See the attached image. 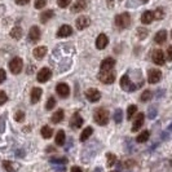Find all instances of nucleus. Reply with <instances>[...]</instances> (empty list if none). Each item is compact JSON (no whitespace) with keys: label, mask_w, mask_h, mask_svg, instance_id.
Returning <instances> with one entry per match:
<instances>
[{"label":"nucleus","mask_w":172,"mask_h":172,"mask_svg":"<svg viewBox=\"0 0 172 172\" xmlns=\"http://www.w3.org/2000/svg\"><path fill=\"white\" fill-rule=\"evenodd\" d=\"M137 35L140 39H145L146 35H148V30L144 27H140V28H137Z\"/></svg>","instance_id":"37"},{"label":"nucleus","mask_w":172,"mask_h":172,"mask_svg":"<svg viewBox=\"0 0 172 172\" xmlns=\"http://www.w3.org/2000/svg\"><path fill=\"white\" fill-rule=\"evenodd\" d=\"M144 120H145L144 113H138L133 120V124H132V132H137L138 130H141L142 124H144Z\"/></svg>","instance_id":"10"},{"label":"nucleus","mask_w":172,"mask_h":172,"mask_svg":"<svg viewBox=\"0 0 172 172\" xmlns=\"http://www.w3.org/2000/svg\"><path fill=\"white\" fill-rule=\"evenodd\" d=\"M92 133H93V128L92 127L84 128L83 132H82V135H80V141H85V140H88L89 136H91Z\"/></svg>","instance_id":"27"},{"label":"nucleus","mask_w":172,"mask_h":172,"mask_svg":"<svg viewBox=\"0 0 172 172\" xmlns=\"http://www.w3.org/2000/svg\"><path fill=\"white\" fill-rule=\"evenodd\" d=\"M89 25H91V20L87 16H80L79 18H77V21H75V26H77L78 30H84Z\"/></svg>","instance_id":"14"},{"label":"nucleus","mask_w":172,"mask_h":172,"mask_svg":"<svg viewBox=\"0 0 172 172\" xmlns=\"http://www.w3.org/2000/svg\"><path fill=\"white\" fill-rule=\"evenodd\" d=\"M42 95H43L42 88H39V87L33 88V89H31V95H30L31 102H33V103L39 102V101H40V98H42Z\"/></svg>","instance_id":"17"},{"label":"nucleus","mask_w":172,"mask_h":172,"mask_svg":"<svg viewBox=\"0 0 172 172\" xmlns=\"http://www.w3.org/2000/svg\"><path fill=\"white\" fill-rule=\"evenodd\" d=\"M36 78H38V82H40V83H45V82H48L52 78L51 69H48V67H43V69L38 73Z\"/></svg>","instance_id":"8"},{"label":"nucleus","mask_w":172,"mask_h":172,"mask_svg":"<svg viewBox=\"0 0 172 172\" xmlns=\"http://www.w3.org/2000/svg\"><path fill=\"white\" fill-rule=\"evenodd\" d=\"M83 118H82V115L79 113H74L73 117H71V120H70V126L75 128V130H79V128L83 126Z\"/></svg>","instance_id":"11"},{"label":"nucleus","mask_w":172,"mask_h":172,"mask_svg":"<svg viewBox=\"0 0 172 172\" xmlns=\"http://www.w3.org/2000/svg\"><path fill=\"white\" fill-rule=\"evenodd\" d=\"M109 44V39L105 34H100L97 39H96V48L97 49H103L106 48V45Z\"/></svg>","instance_id":"16"},{"label":"nucleus","mask_w":172,"mask_h":172,"mask_svg":"<svg viewBox=\"0 0 172 172\" xmlns=\"http://www.w3.org/2000/svg\"><path fill=\"white\" fill-rule=\"evenodd\" d=\"M106 1H107V7H109V8H113V7H114V1H113V0H106Z\"/></svg>","instance_id":"47"},{"label":"nucleus","mask_w":172,"mask_h":172,"mask_svg":"<svg viewBox=\"0 0 172 172\" xmlns=\"http://www.w3.org/2000/svg\"><path fill=\"white\" fill-rule=\"evenodd\" d=\"M120 87L123 88L124 91H127V92H133V91L137 89V87H136V85L131 82L128 75H123V77L120 78Z\"/></svg>","instance_id":"5"},{"label":"nucleus","mask_w":172,"mask_h":172,"mask_svg":"<svg viewBox=\"0 0 172 172\" xmlns=\"http://www.w3.org/2000/svg\"><path fill=\"white\" fill-rule=\"evenodd\" d=\"M149 137H150V132L146 130V131H141V133L137 136L136 140H137V142H145L149 140Z\"/></svg>","instance_id":"29"},{"label":"nucleus","mask_w":172,"mask_h":172,"mask_svg":"<svg viewBox=\"0 0 172 172\" xmlns=\"http://www.w3.org/2000/svg\"><path fill=\"white\" fill-rule=\"evenodd\" d=\"M115 25L119 28H127L131 25V16L128 13H120L115 17Z\"/></svg>","instance_id":"3"},{"label":"nucleus","mask_w":172,"mask_h":172,"mask_svg":"<svg viewBox=\"0 0 172 172\" xmlns=\"http://www.w3.org/2000/svg\"><path fill=\"white\" fill-rule=\"evenodd\" d=\"M56 92L58 93L60 97L66 98L67 96L70 95V88L66 83H60V84H57V87H56Z\"/></svg>","instance_id":"13"},{"label":"nucleus","mask_w":172,"mask_h":172,"mask_svg":"<svg viewBox=\"0 0 172 172\" xmlns=\"http://www.w3.org/2000/svg\"><path fill=\"white\" fill-rule=\"evenodd\" d=\"M148 79H149V83L157 84L160 79H162V71H160L159 69H152V70H149Z\"/></svg>","instance_id":"6"},{"label":"nucleus","mask_w":172,"mask_h":172,"mask_svg":"<svg viewBox=\"0 0 172 172\" xmlns=\"http://www.w3.org/2000/svg\"><path fill=\"white\" fill-rule=\"evenodd\" d=\"M53 10L52 9H49V10H44L42 14H40V21H42V23H45L48 20H51L52 17H53Z\"/></svg>","instance_id":"25"},{"label":"nucleus","mask_w":172,"mask_h":172,"mask_svg":"<svg viewBox=\"0 0 172 172\" xmlns=\"http://www.w3.org/2000/svg\"><path fill=\"white\" fill-rule=\"evenodd\" d=\"M14 119H16L17 122H23L25 120V113L22 112V110H18V112L14 114Z\"/></svg>","instance_id":"36"},{"label":"nucleus","mask_w":172,"mask_h":172,"mask_svg":"<svg viewBox=\"0 0 172 172\" xmlns=\"http://www.w3.org/2000/svg\"><path fill=\"white\" fill-rule=\"evenodd\" d=\"M154 18H155V20H162V18H164V10L162 8L155 9V12H154Z\"/></svg>","instance_id":"34"},{"label":"nucleus","mask_w":172,"mask_h":172,"mask_svg":"<svg viewBox=\"0 0 172 172\" xmlns=\"http://www.w3.org/2000/svg\"><path fill=\"white\" fill-rule=\"evenodd\" d=\"M171 36H172V31H171Z\"/></svg>","instance_id":"50"},{"label":"nucleus","mask_w":172,"mask_h":172,"mask_svg":"<svg viewBox=\"0 0 172 172\" xmlns=\"http://www.w3.org/2000/svg\"><path fill=\"white\" fill-rule=\"evenodd\" d=\"M154 20V12H152V10H146V12L142 13L141 16V22L144 25H149L152 23Z\"/></svg>","instance_id":"21"},{"label":"nucleus","mask_w":172,"mask_h":172,"mask_svg":"<svg viewBox=\"0 0 172 172\" xmlns=\"http://www.w3.org/2000/svg\"><path fill=\"white\" fill-rule=\"evenodd\" d=\"M133 164H135V162H133V160H126V162L123 163V166L126 167V168H131L132 166H133Z\"/></svg>","instance_id":"44"},{"label":"nucleus","mask_w":172,"mask_h":172,"mask_svg":"<svg viewBox=\"0 0 172 172\" xmlns=\"http://www.w3.org/2000/svg\"><path fill=\"white\" fill-rule=\"evenodd\" d=\"M98 79L105 84H112L115 80V73L113 70H100Z\"/></svg>","instance_id":"2"},{"label":"nucleus","mask_w":172,"mask_h":172,"mask_svg":"<svg viewBox=\"0 0 172 172\" xmlns=\"http://www.w3.org/2000/svg\"><path fill=\"white\" fill-rule=\"evenodd\" d=\"M136 112H137V106H136V105H130V106H128V110H127V119L131 120V118L135 115Z\"/></svg>","instance_id":"31"},{"label":"nucleus","mask_w":172,"mask_h":172,"mask_svg":"<svg viewBox=\"0 0 172 172\" xmlns=\"http://www.w3.org/2000/svg\"><path fill=\"white\" fill-rule=\"evenodd\" d=\"M42 136L44 138H51L52 137V135H53V131H52V128L51 127H48V126H44V127H42Z\"/></svg>","instance_id":"28"},{"label":"nucleus","mask_w":172,"mask_h":172,"mask_svg":"<svg viewBox=\"0 0 172 172\" xmlns=\"http://www.w3.org/2000/svg\"><path fill=\"white\" fill-rule=\"evenodd\" d=\"M122 118H123V112H122L120 109L115 110V114H114V120H115V123H120Z\"/></svg>","instance_id":"35"},{"label":"nucleus","mask_w":172,"mask_h":172,"mask_svg":"<svg viewBox=\"0 0 172 172\" xmlns=\"http://www.w3.org/2000/svg\"><path fill=\"white\" fill-rule=\"evenodd\" d=\"M28 1L30 0H16V3L18 5H26V4H28Z\"/></svg>","instance_id":"45"},{"label":"nucleus","mask_w":172,"mask_h":172,"mask_svg":"<svg viewBox=\"0 0 172 172\" xmlns=\"http://www.w3.org/2000/svg\"><path fill=\"white\" fill-rule=\"evenodd\" d=\"M167 60L168 61H172V45H170L167 48Z\"/></svg>","instance_id":"43"},{"label":"nucleus","mask_w":172,"mask_h":172,"mask_svg":"<svg viewBox=\"0 0 172 172\" xmlns=\"http://www.w3.org/2000/svg\"><path fill=\"white\" fill-rule=\"evenodd\" d=\"M146 1H148V0H141V3H146Z\"/></svg>","instance_id":"48"},{"label":"nucleus","mask_w":172,"mask_h":172,"mask_svg":"<svg viewBox=\"0 0 172 172\" xmlns=\"http://www.w3.org/2000/svg\"><path fill=\"white\" fill-rule=\"evenodd\" d=\"M9 69L12 71V74H20L23 69V61L21 57H14L13 60H10L9 62Z\"/></svg>","instance_id":"4"},{"label":"nucleus","mask_w":172,"mask_h":172,"mask_svg":"<svg viewBox=\"0 0 172 172\" xmlns=\"http://www.w3.org/2000/svg\"><path fill=\"white\" fill-rule=\"evenodd\" d=\"M63 117H65V113H63V110L62 109H58L52 115V122H53V123H60V122L63 120Z\"/></svg>","instance_id":"23"},{"label":"nucleus","mask_w":172,"mask_h":172,"mask_svg":"<svg viewBox=\"0 0 172 172\" xmlns=\"http://www.w3.org/2000/svg\"><path fill=\"white\" fill-rule=\"evenodd\" d=\"M106 158H107V166H114V163H115V160H117V158H115V155L114 154H112V153H107L106 154Z\"/></svg>","instance_id":"33"},{"label":"nucleus","mask_w":172,"mask_h":172,"mask_svg":"<svg viewBox=\"0 0 172 172\" xmlns=\"http://www.w3.org/2000/svg\"><path fill=\"white\" fill-rule=\"evenodd\" d=\"M3 166H4V168L8 172H14V167L12 166V163H10L9 160H4V162H3Z\"/></svg>","instance_id":"40"},{"label":"nucleus","mask_w":172,"mask_h":172,"mask_svg":"<svg viewBox=\"0 0 172 172\" xmlns=\"http://www.w3.org/2000/svg\"><path fill=\"white\" fill-rule=\"evenodd\" d=\"M47 4V0H35V8L36 9H42V8H44Z\"/></svg>","instance_id":"39"},{"label":"nucleus","mask_w":172,"mask_h":172,"mask_svg":"<svg viewBox=\"0 0 172 172\" xmlns=\"http://www.w3.org/2000/svg\"><path fill=\"white\" fill-rule=\"evenodd\" d=\"M55 106H56V100H55V97H49L48 101L45 102V109L47 110H52Z\"/></svg>","instance_id":"32"},{"label":"nucleus","mask_w":172,"mask_h":172,"mask_svg":"<svg viewBox=\"0 0 172 172\" xmlns=\"http://www.w3.org/2000/svg\"><path fill=\"white\" fill-rule=\"evenodd\" d=\"M65 138H66L65 131H63V130H58V132H57V135H56V144L58 145V146H62L63 144H65Z\"/></svg>","instance_id":"24"},{"label":"nucleus","mask_w":172,"mask_h":172,"mask_svg":"<svg viewBox=\"0 0 172 172\" xmlns=\"http://www.w3.org/2000/svg\"><path fill=\"white\" fill-rule=\"evenodd\" d=\"M140 100H141L142 102H146V101H149V100H152V91L145 89V91L141 93V96H140Z\"/></svg>","instance_id":"30"},{"label":"nucleus","mask_w":172,"mask_h":172,"mask_svg":"<svg viewBox=\"0 0 172 172\" xmlns=\"http://www.w3.org/2000/svg\"><path fill=\"white\" fill-rule=\"evenodd\" d=\"M88 7V0H77V1L71 7V12L73 13H79L87 9Z\"/></svg>","instance_id":"9"},{"label":"nucleus","mask_w":172,"mask_h":172,"mask_svg":"<svg viewBox=\"0 0 172 172\" xmlns=\"http://www.w3.org/2000/svg\"><path fill=\"white\" fill-rule=\"evenodd\" d=\"M71 34H73V28H71L70 25H62L57 31V36L58 38H67Z\"/></svg>","instance_id":"15"},{"label":"nucleus","mask_w":172,"mask_h":172,"mask_svg":"<svg viewBox=\"0 0 172 172\" xmlns=\"http://www.w3.org/2000/svg\"><path fill=\"white\" fill-rule=\"evenodd\" d=\"M8 101V96L4 91H0V105H4V103Z\"/></svg>","instance_id":"41"},{"label":"nucleus","mask_w":172,"mask_h":172,"mask_svg":"<svg viewBox=\"0 0 172 172\" xmlns=\"http://www.w3.org/2000/svg\"><path fill=\"white\" fill-rule=\"evenodd\" d=\"M112 172H117V171H112Z\"/></svg>","instance_id":"51"},{"label":"nucleus","mask_w":172,"mask_h":172,"mask_svg":"<svg viewBox=\"0 0 172 172\" xmlns=\"http://www.w3.org/2000/svg\"><path fill=\"white\" fill-rule=\"evenodd\" d=\"M33 55L35 58H38V60H42L43 57H44L47 55V48L44 45H40V47H36V48L33 51Z\"/></svg>","instance_id":"22"},{"label":"nucleus","mask_w":172,"mask_h":172,"mask_svg":"<svg viewBox=\"0 0 172 172\" xmlns=\"http://www.w3.org/2000/svg\"><path fill=\"white\" fill-rule=\"evenodd\" d=\"M114 66H115V60L110 57H107L101 62V70H113Z\"/></svg>","instance_id":"19"},{"label":"nucleus","mask_w":172,"mask_h":172,"mask_svg":"<svg viewBox=\"0 0 172 172\" xmlns=\"http://www.w3.org/2000/svg\"><path fill=\"white\" fill-rule=\"evenodd\" d=\"M40 35H42L40 28H39L38 26H33L30 28V31H28V38H30V40L34 42V43L40 39Z\"/></svg>","instance_id":"18"},{"label":"nucleus","mask_w":172,"mask_h":172,"mask_svg":"<svg viewBox=\"0 0 172 172\" xmlns=\"http://www.w3.org/2000/svg\"><path fill=\"white\" fill-rule=\"evenodd\" d=\"M93 119L100 126H105V124H107V122H109V112H107L105 107L96 109L95 114H93Z\"/></svg>","instance_id":"1"},{"label":"nucleus","mask_w":172,"mask_h":172,"mask_svg":"<svg viewBox=\"0 0 172 172\" xmlns=\"http://www.w3.org/2000/svg\"><path fill=\"white\" fill-rule=\"evenodd\" d=\"M71 172H82V170L78 166H74V167H71Z\"/></svg>","instance_id":"46"},{"label":"nucleus","mask_w":172,"mask_h":172,"mask_svg":"<svg viewBox=\"0 0 172 172\" xmlns=\"http://www.w3.org/2000/svg\"><path fill=\"white\" fill-rule=\"evenodd\" d=\"M71 0H57V4H58L60 8H67L70 5Z\"/></svg>","instance_id":"38"},{"label":"nucleus","mask_w":172,"mask_h":172,"mask_svg":"<svg viewBox=\"0 0 172 172\" xmlns=\"http://www.w3.org/2000/svg\"><path fill=\"white\" fill-rule=\"evenodd\" d=\"M10 36H12L13 39H20L21 36H22V28H21L20 26H14L12 30H10Z\"/></svg>","instance_id":"26"},{"label":"nucleus","mask_w":172,"mask_h":172,"mask_svg":"<svg viewBox=\"0 0 172 172\" xmlns=\"http://www.w3.org/2000/svg\"><path fill=\"white\" fill-rule=\"evenodd\" d=\"M153 61L155 65H159V66L164 65L166 60H164V53H163L162 49H155V51L153 52Z\"/></svg>","instance_id":"12"},{"label":"nucleus","mask_w":172,"mask_h":172,"mask_svg":"<svg viewBox=\"0 0 172 172\" xmlns=\"http://www.w3.org/2000/svg\"><path fill=\"white\" fill-rule=\"evenodd\" d=\"M85 97H87V100L91 102H97L98 100L101 98V93H100V91L96 88H89L85 91Z\"/></svg>","instance_id":"7"},{"label":"nucleus","mask_w":172,"mask_h":172,"mask_svg":"<svg viewBox=\"0 0 172 172\" xmlns=\"http://www.w3.org/2000/svg\"><path fill=\"white\" fill-rule=\"evenodd\" d=\"M166 40H167V31L166 30H159L158 33L155 34V36H154V42H155L157 44H163Z\"/></svg>","instance_id":"20"},{"label":"nucleus","mask_w":172,"mask_h":172,"mask_svg":"<svg viewBox=\"0 0 172 172\" xmlns=\"http://www.w3.org/2000/svg\"><path fill=\"white\" fill-rule=\"evenodd\" d=\"M5 79H7V73H5V70H4V69H0V84H1Z\"/></svg>","instance_id":"42"},{"label":"nucleus","mask_w":172,"mask_h":172,"mask_svg":"<svg viewBox=\"0 0 172 172\" xmlns=\"http://www.w3.org/2000/svg\"><path fill=\"white\" fill-rule=\"evenodd\" d=\"M170 130H172V124H171V126H170Z\"/></svg>","instance_id":"49"}]
</instances>
